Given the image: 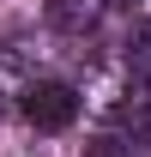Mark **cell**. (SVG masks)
Here are the masks:
<instances>
[{"label":"cell","mask_w":151,"mask_h":157,"mask_svg":"<svg viewBox=\"0 0 151 157\" xmlns=\"http://www.w3.org/2000/svg\"><path fill=\"white\" fill-rule=\"evenodd\" d=\"M85 157H133V145L127 139H115V133H103V139H91V151Z\"/></svg>","instance_id":"obj_5"},{"label":"cell","mask_w":151,"mask_h":157,"mask_svg":"<svg viewBox=\"0 0 151 157\" xmlns=\"http://www.w3.org/2000/svg\"><path fill=\"white\" fill-rule=\"evenodd\" d=\"M127 73L151 78V24H133L127 30Z\"/></svg>","instance_id":"obj_4"},{"label":"cell","mask_w":151,"mask_h":157,"mask_svg":"<svg viewBox=\"0 0 151 157\" xmlns=\"http://www.w3.org/2000/svg\"><path fill=\"white\" fill-rule=\"evenodd\" d=\"M115 127H121V139H127L133 151L151 145V97H145V91H133V97L115 109Z\"/></svg>","instance_id":"obj_3"},{"label":"cell","mask_w":151,"mask_h":157,"mask_svg":"<svg viewBox=\"0 0 151 157\" xmlns=\"http://www.w3.org/2000/svg\"><path fill=\"white\" fill-rule=\"evenodd\" d=\"M24 115H30V127H42V133H60V127H73V115H79V91L60 85V78H30V85H24Z\"/></svg>","instance_id":"obj_1"},{"label":"cell","mask_w":151,"mask_h":157,"mask_svg":"<svg viewBox=\"0 0 151 157\" xmlns=\"http://www.w3.org/2000/svg\"><path fill=\"white\" fill-rule=\"evenodd\" d=\"M115 6H139V0H115Z\"/></svg>","instance_id":"obj_6"},{"label":"cell","mask_w":151,"mask_h":157,"mask_svg":"<svg viewBox=\"0 0 151 157\" xmlns=\"http://www.w3.org/2000/svg\"><path fill=\"white\" fill-rule=\"evenodd\" d=\"M103 18V0H48V30L60 36H91Z\"/></svg>","instance_id":"obj_2"}]
</instances>
